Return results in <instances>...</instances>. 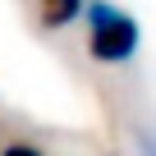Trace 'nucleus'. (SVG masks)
Wrapping results in <instances>:
<instances>
[{"mask_svg": "<svg viewBox=\"0 0 156 156\" xmlns=\"http://www.w3.org/2000/svg\"><path fill=\"white\" fill-rule=\"evenodd\" d=\"M83 19H87V51H92V60H101V64H129L138 55V41H142L138 19L124 14L115 0H87Z\"/></svg>", "mask_w": 156, "mask_h": 156, "instance_id": "1", "label": "nucleus"}, {"mask_svg": "<svg viewBox=\"0 0 156 156\" xmlns=\"http://www.w3.org/2000/svg\"><path fill=\"white\" fill-rule=\"evenodd\" d=\"M83 5H87V0H37V14H41V28L60 32V28L78 23V19H83Z\"/></svg>", "mask_w": 156, "mask_h": 156, "instance_id": "2", "label": "nucleus"}, {"mask_svg": "<svg viewBox=\"0 0 156 156\" xmlns=\"http://www.w3.org/2000/svg\"><path fill=\"white\" fill-rule=\"evenodd\" d=\"M0 156H41L32 142H9V147H0Z\"/></svg>", "mask_w": 156, "mask_h": 156, "instance_id": "3", "label": "nucleus"}, {"mask_svg": "<svg viewBox=\"0 0 156 156\" xmlns=\"http://www.w3.org/2000/svg\"><path fill=\"white\" fill-rule=\"evenodd\" d=\"M151 156H156V151H151Z\"/></svg>", "mask_w": 156, "mask_h": 156, "instance_id": "4", "label": "nucleus"}]
</instances>
